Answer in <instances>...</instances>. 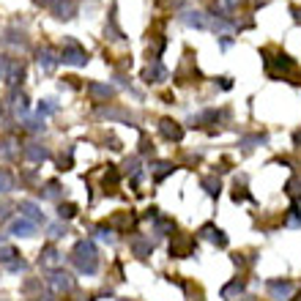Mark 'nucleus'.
Segmentation results:
<instances>
[{
	"label": "nucleus",
	"instance_id": "nucleus-2",
	"mask_svg": "<svg viewBox=\"0 0 301 301\" xmlns=\"http://www.w3.org/2000/svg\"><path fill=\"white\" fill-rule=\"evenodd\" d=\"M36 60H38V66H42L44 72H52V68L60 63V55H58L50 44H44V47H38V58H36Z\"/></svg>",
	"mask_w": 301,
	"mask_h": 301
},
{
	"label": "nucleus",
	"instance_id": "nucleus-9",
	"mask_svg": "<svg viewBox=\"0 0 301 301\" xmlns=\"http://www.w3.org/2000/svg\"><path fill=\"white\" fill-rule=\"evenodd\" d=\"M55 110H58V104H55V99H42V102H38V112L50 115V112H55Z\"/></svg>",
	"mask_w": 301,
	"mask_h": 301
},
{
	"label": "nucleus",
	"instance_id": "nucleus-11",
	"mask_svg": "<svg viewBox=\"0 0 301 301\" xmlns=\"http://www.w3.org/2000/svg\"><path fill=\"white\" fill-rule=\"evenodd\" d=\"M28 154H30L33 159H44V148H28Z\"/></svg>",
	"mask_w": 301,
	"mask_h": 301
},
{
	"label": "nucleus",
	"instance_id": "nucleus-3",
	"mask_svg": "<svg viewBox=\"0 0 301 301\" xmlns=\"http://www.w3.org/2000/svg\"><path fill=\"white\" fill-rule=\"evenodd\" d=\"M52 11L58 20H72L77 14V3L74 0H52Z\"/></svg>",
	"mask_w": 301,
	"mask_h": 301
},
{
	"label": "nucleus",
	"instance_id": "nucleus-12",
	"mask_svg": "<svg viewBox=\"0 0 301 301\" xmlns=\"http://www.w3.org/2000/svg\"><path fill=\"white\" fill-rule=\"evenodd\" d=\"M33 3H38V6H47V3H52V0H33Z\"/></svg>",
	"mask_w": 301,
	"mask_h": 301
},
{
	"label": "nucleus",
	"instance_id": "nucleus-10",
	"mask_svg": "<svg viewBox=\"0 0 301 301\" xmlns=\"http://www.w3.org/2000/svg\"><path fill=\"white\" fill-rule=\"evenodd\" d=\"M238 3H241V0H216V6H219L222 11H233V8H238Z\"/></svg>",
	"mask_w": 301,
	"mask_h": 301
},
{
	"label": "nucleus",
	"instance_id": "nucleus-7",
	"mask_svg": "<svg viewBox=\"0 0 301 301\" xmlns=\"http://www.w3.org/2000/svg\"><path fill=\"white\" fill-rule=\"evenodd\" d=\"M162 132H164V137H170V140H181V134H184V132H181V126H178V124H172V120H162Z\"/></svg>",
	"mask_w": 301,
	"mask_h": 301
},
{
	"label": "nucleus",
	"instance_id": "nucleus-4",
	"mask_svg": "<svg viewBox=\"0 0 301 301\" xmlns=\"http://www.w3.org/2000/svg\"><path fill=\"white\" fill-rule=\"evenodd\" d=\"M88 94L94 102H107V99H112L115 88L112 85H104V82H88Z\"/></svg>",
	"mask_w": 301,
	"mask_h": 301
},
{
	"label": "nucleus",
	"instance_id": "nucleus-5",
	"mask_svg": "<svg viewBox=\"0 0 301 301\" xmlns=\"http://www.w3.org/2000/svg\"><path fill=\"white\" fill-rule=\"evenodd\" d=\"M142 80H146V82H164V80H167V68L162 66L159 60H150V66L142 72Z\"/></svg>",
	"mask_w": 301,
	"mask_h": 301
},
{
	"label": "nucleus",
	"instance_id": "nucleus-6",
	"mask_svg": "<svg viewBox=\"0 0 301 301\" xmlns=\"http://www.w3.org/2000/svg\"><path fill=\"white\" fill-rule=\"evenodd\" d=\"M181 20H184V25H189V28H198V30H202V28H208V16L202 14V11H184V14H181Z\"/></svg>",
	"mask_w": 301,
	"mask_h": 301
},
{
	"label": "nucleus",
	"instance_id": "nucleus-8",
	"mask_svg": "<svg viewBox=\"0 0 301 301\" xmlns=\"http://www.w3.org/2000/svg\"><path fill=\"white\" fill-rule=\"evenodd\" d=\"M11 68H14V60L8 55H0V80H8Z\"/></svg>",
	"mask_w": 301,
	"mask_h": 301
},
{
	"label": "nucleus",
	"instance_id": "nucleus-1",
	"mask_svg": "<svg viewBox=\"0 0 301 301\" xmlns=\"http://www.w3.org/2000/svg\"><path fill=\"white\" fill-rule=\"evenodd\" d=\"M60 60L66 66H85L88 63V52L80 47L74 38H63V52H60Z\"/></svg>",
	"mask_w": 301,
	"mask_h": 301
}]
</instances>
